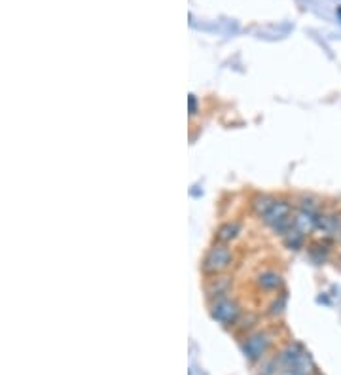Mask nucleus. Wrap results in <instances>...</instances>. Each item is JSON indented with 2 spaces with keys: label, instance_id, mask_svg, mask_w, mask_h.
<instances>
[{
  "label": "nucleus",
  "instance_id": "obj_1",
  "mask_svg": "<svg viewBox=\"0 0 341 375\" xmlns=\"http://www.w3.org/2000/svg\"><path fill=\"white\" fill-rule=\"evenodd\" d=\"M235 264V254L230 248V245L224 243H212L207 253H205L203 260H201V273L205 277H216V275L228 273Z\"/></svg>",
  "mask_w": 341,
  "mask_h": 375
},
{
  "label": "nucleus",
  "instance_id": "obj_2",
  "mask_svg": "<svg viewBox=\"0 0 341 375\" xmlns=\"http://www.w3.org/2000/svg\"><path fill=\"white\" fill-rule=\"evenodd\" d=\"M294 205H292L288 199H281L277 197L275 205L268 210V214L261 218V222L268 226L269 230L273 231L275 235H281L283 237L286 231L292 228V222H294Z\"/></svg>",
  "mask_w": 341,
  "mask_h": 375
},
{
  "label": "nucleus",
  "instance_id": "obj_3",
  "mask_svg": "<svg viewBox=\"0 0 341 375\" xmlns=\"http://www.w3.org/2000/svg\"><path fill=\"white\" fill-rule=\"evenodd\" d=\"M209 311H211V317L216 320L218 324L225 326V328L235 326L243 317L241 303L232 296L218 298V300L209 302Z\"/></svg>",
  "mask_w": 341,
  "mask_h": 375
},
{
  "label": "nucleus",
  "instance_id": "obj_4",
  "mask_svg": "<svg viewBox=\"0 0 341 375\" xmlns=\"http://www.w3.org/2000/svg\"><path fill=\"white\" fill-rule=\"evenodd\" d=\"M335 245H338L335 239L317 237L307 243L305 250L309 254V258H311L313 264L322 266V264H326L328 260H332V256H334L335 253Z\"/></svg>",
  "mask_w": 341,
  "mask_h": 375
},
{
  "label": "nucleus",
  "instance_id": "obj_5",
  "mask_svg": "<svg viewBox=\"0 0 341 375\" xmlns=\"http://www.w3.org/2000/svg\"><path fill=\"white\" fill-rule=\"evenodd\" d=\"M255 286L264 294H281L284 289V279L277 269L268 267L255 275Z\"/></svg>",
  "mask_w": 341,
  "mask_h": 375
},
{
  "label": "nucleus",
  "instance_id": "obj_6",
  "mask_svg": "<svg viewBox=\"0 0 341 375\" xmlns=\"http://www.w3.org/2000/svg\"><path fill=\"white\" fill-rule=\"evenodd\" d=\"M271 333L269 332H256L252 336H248L247 341L243 343V353L250 362H256L264 358V354L268 353L269 345H271Z\"/></svg>",
  "mask_w": 341,
  "mask_h": 375
},
{
  "label": "nucleus",
  "instance_id": "obj_7",
  "mask_svg": "<svg viewBox=\"0 0 341 375\" xmlns=\"http://www.w3.org/2000/svg\"><path fill=\"white\" fill-rule=\"evenodd\" d=\"M341 210L335 209H322L319 214V222H317V235L319 237L335 239L338 228H340Z\"/></svg>",
  "mask_w": 341,
  "mask_h": 375
},
{
  "label": "nucleus",
  "instance_id": "obj_8",
  "mask_svg": "<svg viewBox=\"0 0 341 375\" xmlns=\"http://www.w3.org/2000/svg\"><path fill=\"white\" fill-rule=\"evenodd\" d=\"M205 294H207V300L212 302V300H218V298L230 296L233 289V279L228 277V275H216V277H207L205 281Z\"/></svg>",
  "mask_w": 341,
  "mask_h": 375
},
{
  "label": "nucleus",
  "instance_id": "obj_9",
  "mask_svg": "<svg viewBox=\"0 0 341 375\" xmlns=\"http://www.w3.org/2000/svg\"><path fill=\"white\" fill-rule=\"evenodd\" d=\"M296 207V205H294ZM320 214V212H319ZM319 214L317 212H311V210L305 209H294V222H292V228L298 230L302 235L309 239L317 231V222H319Z\"/></svg>",
  "mask_w": 341,
  "mask_h": 375
},
{
  "label": "nucleus",
  "instance_id": "obj_10",
  "mask_svg": "<svg viewBox=\"0 0 341 375\" xmlns=\"http://www.w3.org/2000/svg\"><path fill=\"white\" fill-rule=\"evenodd\" d=\"M241 233H243V224L239 220H225L214 231V241L224 243V245H232L233 241L239 239Z\"/></svg>",
  "mask_w": 341,
  "mask_h": 375
},
{
  "label": "nucleus",
  "instance_id": "obj_11",
  "mask_svg": "<svg viewBox=\"0 0 341 375\" xmlns=\"http://www.w3.org/2000/svg\"><path fill=\"white\" fill-rule=\"evenodd\" d=\"M277 197H273L271 194H264V192H258L250 197V210L255 212L256 217L264 218L268 214V210L275 205Z\"/></svg>",
  "mask_w": 341,
  "mask_h": 375
},
{
  "label": "nucleus",
  "instance_id": "obj_12",
  "mask_svg": "<svg viewBox=\"0 0 341 375\" xmlns=\"http://www.w3.org/2000/svg\"><path fill=\"white\" fill-rule=\"evenodd\" d=\"M283 243H284V246L288 248V250L298 253V250H302V248H305V246H307V237H305V235H302L298 230L291 228V230L286 231V233L283 235Z\"/></svg>",
  "mask_w": 341,
  "mask_h": 375
},
{
  "label": "nucleus",
  "instance_id": "obj_13",
  "mask_svg": "<svg viewBox=\"0 0 341 375\" xmlns=\"http://www.w3.org/2000/svg\"><path fill=\"white\" fill-rule=\"evenodd\" d=\"M296 207H298V209L311 210V212H317V214H319L320 210L324 209V207H322V201H320L319 197H315L313 194L298 195V199H296Z\"/></svg>",
  "mask_w": 341,
  "mask_h": 375
},
{
  "label": "nucleus",
  "instance_id": "obj_14",
  "mask_svg": "<svg viewBox=\"0 0 341 375\" xmlns=\"http://www.w3.org/2000/svg\"><path fill=\"white\" fill-rule=\"evenodd\" d=\"M286 307V294H284V290L281 294H275V300L273 303L269 305V315H281Z\"/></svg>",
  "mask_w": 341,
  "mask_h": 375
},
{
  "label": "nucleus",
  "instance_id": "obj_15",
  "mask_svg": "<svg viewBox=\"0 0 341 375\" xmlns=\"http://www.w3.org/2000/svg\"><path fill=\"white\" fill-rule=\"evenodd\" d=\"M190 114H192V116L197 114V99H196V95H190Z\"/></svg>",
  "mask_w": 341,
  "mask_h": 375
},
{
  "label": "nucleus",
  "instance_id": "obj_16",
  "mask_svg": "<svg viewBox=\"0 0 341 375\" xmlns=\"http://www.w3.org/2000/svg\"><path fill=\"white\" fill-rule=\"evenodd\" d=\"M334 262H335V267H338V269L341 271V250L338 254H335V260Z\"/></svg>",
  "mask_w": 341,
  "mask_h": 375
},
{
  "label": "nucleus",
  "instance_id": "obj_17",
  "mask_svg": "<svg viewBox=\"0 0 341 375\" xmlns=\"http://www.w3.org/2000/svg\"><path fill=\"white\" fill-rule=\"evenodd\" d=\"M335 241H338V245L341 246V220H340V228H338V233H335Z\"/></svg>",
  "mask_w": 341,
  "mask_h": 375
}]
</instances>
